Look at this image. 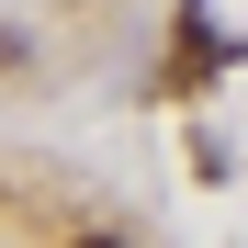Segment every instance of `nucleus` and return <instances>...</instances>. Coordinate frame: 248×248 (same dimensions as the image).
Masks as SVG:
<instances>
[{"label": "nucleus", "instance_id": "nucleus-1", "mask_svg": "<svg viewBox=\"0 0 248 248\" xmlns=\"http://www.w3.org/2000/svg\"><path fill=\"white\" fill-rule=\"evenodd\" d=\"M68 248H124V237H68Z\"/></svg>", "mask_w": 248, "mask_h": 248}]
</instances>
